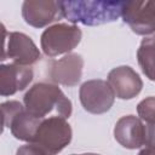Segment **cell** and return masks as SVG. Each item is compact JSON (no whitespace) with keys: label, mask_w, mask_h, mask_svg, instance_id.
Wrapping results in <instances>:
<instances>
[{"label":"cell","mask_w":155,"mask_h":155,"mask_svg":"<svg viewBox=\"0 0 155 155\" xmlns=\"http://www.w3.org/2000/svg\"><path fill=\"white\" fill-rule=\"evenodd\" d=\"M116 142L126 149H138L144 145V124L134 115L120 117L114 127Z\"/></svg>","instance_id":"cell-12"},{"label":"cell","mask_w":155,"mask_h":155,"mask_svg":"<svg viewBox=\"0 0 155 155\" xmlns=\"http://www.w3.org/2000/svg\"><path fill=\"white\" fill-rule=\"evenodd\" d=\"M61 5L63 17L68 22L93 27L117 21L122 16L125 1L76 0L61 1Z\"/></svg>","instance_id":"cell-2"},{"label":"cell","mask_w":155,"mask_h":155,"mask_svg":"<svg viewBox=\"0 0 155 155\" xmlns=\"http://www.w3.org/2000/svg\"><path fill=\"white\" fill-rule=\"evenodd\" d=\"M140 46L155 51V33L151 34V35L148 36V38H144V39L142 40V42H140Z\"/></svg>","instance_id":"cell-19"},{"label":"cell","mask_w":155,"mask_h":155,"mask_svg":"<svg viewBox=\"0 0 155 155\" xmlns=\"http://www.w3.org/2000/svg\"><path fill=\"white\" fill-rule=\"evenodd\" d=\"M24 110V107L18 101H7L1 103V114H2V128L10 127L12 119Z\"/></svg>","instance_id":"cell-16"},{"label":"cell","mask_w":155,"mask_h":155,"mask_svg":"<svg viewBox=\"0 0 155 155\" xmlns=\"http://www.w3.org/2000/svg\"><path fill=\"white\" fill-rule=\"evenodd\" d=\"M23 103L27 113L42 120L50 114L68 119L73 111L71 101L58 85L52 82H38L33 85L25 92Z\"/></svg>","instance_id":"cell-1"},{"label":"cell","mask_w":155,"mask_h":155,"mask_svg":"<svg viewBox=\"0 0 155 155\" xmlns=\"http://www.w3.org/2000/svg\"><path fill=\"white\" fill-rule=\"evenodd\" d=\"M79 98L86 111L98 115L110 110L115 101V93L108 81L93 79L80 86Z\"/></svg>","instance_id":"cell-5"},{"label":"cell","mask_w":155,"mask_h":155,"mask_svg":"<svg viewBox=\"0 0 155 155\" xmlns=\"http://www.w3.org/2000/svg\"><path fill=\"white\" fill-rule=\"evenodd\" d=\"M41 57V53L34 41L19 31H11L5 40L1 61L10 58L15 64L29 67L36 63Z\"/></svg>","instance_id":"cell-8"},{"label":"cell","mask_w":155,"mask_h":155,"mask_svg":"<svg viewBox=\"0 0 155 155\" xmlns=\"http://www.w3.org/2000/svg\"><path fill=\"white\" fill-rule=\"evenodd\" d=\"M138 155H155V149H153V148H144V149H142L138 153Z\"/></svg>","instance_id":"cell-20"},{"label":"cell","mask_w":155,"mask_h":155,"mask_svg":"<svg viewBox=\"0 0 155 155\" xmlns=\"http://www.w3.org/2000/svg\"><path fill=\"white\" fill-rule=\"evenodd\" d=\"M121 17L137 35L155 33V1H125Z\"/></svg>","instance_id":"cell-6"},{"label":"cell","mask_w":155,"mask_h":155,"mask_svg":"<svg viewBox=\"0 0 155 155\" xmlns=\"http://www.w3.org/2000/svg\"><path fill=\"white\" fill-rule=\"evenodd\" d=\"M107 81L113 88L115 97L120 99H132L138 96L143 88L140 76L128 65H120L111 69L108 74Z\"/></svg>","instance_id":"cell-10"},{"label":"cell","mask_w":155,"mask_h":155,"mask_svg":"<svg viewBox=\"0 0 155 155\" xmlns=\"http://www.w3.org/2000/svg\"><path fill=\"white\" fill-rule=\"evenodd\" d=\"M16 155H47L40 147L34 143H28L17 149Z\"/></svg>","instance_id":"cell-17"},{"label":"cell","mask_w":155,"mask_h":155,"mask_svg":"<svg viewBox=\"0 0 155 155\" xmlns=\"http://www.w3.org/2000/svg\"><path fill=\"white\" fill-rule=\"evenodd\" d=\"M137 59L143 74L155 82V51L139 46L137 51Z\"/></svg>","instance_id":"cell-14"},{"label":"cell","mask_w":155,"mask_h":155,"mask_svg":"<svg viewBox=\"0 0 155 155\" xmlns=\"http://www.w3.org/2000/svg\"><path fill=\"white\" fill-rule=\"evenodd\" d=\"M73 132L67 119L50 116L41 121L31 143L40 147L47 155H57L70 142Z\"/></svg>","instance_id":"cell-3"},{"label":"cell","mask_w":155,"mask_h":155,"mask_svg":"<svg viewBox=\"0 0 155 155\" xmlns=\"http://www.w3.org/2000/svg\"><path fill=\"white\" fill-rule=\"evenodd\" d=\"M41 121H42V119H38V117L30 115L29 113H27V110L24 108V110L18 113L12 119V121L10 124V130H11L12 136L16 139L31 143Z\"/></svg>","instance_id":"cell-13"},{"label":"cell","mask_w":155,"mask_h":155,"mask_svg":"<svg viewBox=\"0 0 155 155\" xmlns=\"http://www.w3.org/2000/svg\"><path fill=\"white\" fill-rule=\"evenodd\" d=\"M73 155H99V154H94V153H85V154H73Z\"/></svg>","instance_id":"cell-21"},{"label":"cell","mask_w":155,"mask_h":155,"mask_svg":"<svg viewBox=\"0 0 155 155\" xmlns=\"http://www.w3.org/2000/svg\"><path fill=\"white\" fill-rule=\"evenodd\" d=\"M144 145L155 149V124L144 125Z\"/></svg>","instance_id":"cell-18"},{"label":"cell","mask_w":155,"mask_h":155,"mask_svg":"<svg viewBox=\"0 0 155 155\" xmlns=\"http://www.w3.org/2000/svg\"><path fill=\"white\" fill-rule=\"evenodd\" d=\"M84 58L79 53H68L63 58L52 59L47 64V79L54 85L76 86L82 75Z\"/></svg>","instance_id":"cell-7"},{"label":"cell","mask_w":155,"mask_h":155,"mask_svg":"<svg viewBox=\"0 0 155 155\" xmlns=\"http://www.w3.org/2000/svg\"><path fill=\"white\" fill-rule=\"evenodd\" d=\"M34 73L29 67L15 63L0 65V94L2 97L12 96L23 91L33 80Z\"/></svg>","instance_id":"cell-11"},{"label":"cell","mask_w":155,"mask_h":155,"mask_svg":"<svg viewBox=\"0 0 155 155\" xmlns=\"http://www.w3.org/2000/svg\"><path fill=\"white\" fill-rule=\"evenodd\" d=\"M137 113L140 120L147 124H155V97H147L137 105Z\"/></svg>","instance_id":"cell-15"},{"label":"cell","mask_w":155,"mask_h":155,"mask_svg":"<svg viewBox=\"0 0 155 155\" xmlns=\"http://www.w3.org/2000/svg\"><path fill=\"white\" fill-rule=\"evenodd\" d=\"M22 16L27 24L34 28H44L63 18L61 1L27 0L22 4Z\"/></svg>","instance_id":"cell-9"},{"label":"cell","mask_w":155,"mask_h":155,"mask_svg":"<svg viewBox=\"0 0 155 155\" xmlns=\"http://www.w3.org/2000/svg\"><path fill=\"white\" fill-rule=\"evenodd\" d=\"M82 33L78 25L67 23H56L46 28L40 38L42 52L47 57L70 53L81 41Z\"/></svg>","instance_id":"cell-4"}]
</instances>
